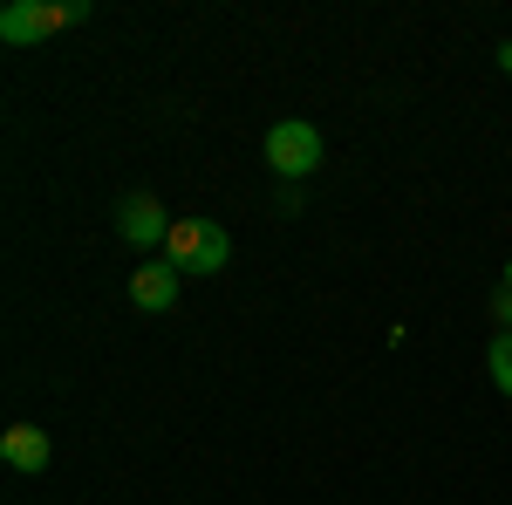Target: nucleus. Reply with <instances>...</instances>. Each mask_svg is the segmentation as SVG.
Returning <instances> with one entry per match:
<instances>
[{"label":"nucleus","instance_id":"f257e3e1","mask_svg":"<svg viewBox=\"0 0 512 505\" xmlns=\"http://www.w3.org/2000/svg\"><path fill=\"white\" fill-rule=\"evenodd\" d=\"M164 260L178 273H219L233 260V239L219 219H171V239H164Z\"/></svg>","mask_w":512,"mask_h":505},{"label":"nucleus","instance_id":"f03ea898","mask_svg":"<svg viewBox=\"0 0 512 505\" xmlns=\"http://www.w3.org/2000/svg\"><path fill=\"white\" fill-rule=\"evenodd\" d=\"M82 14V0H14V7H0V41L7 48H28V41H48V35H62V28H76Z\"/></svg>","mask_w":512,"mask_h":505},{"label":"nucleus","instance_id":"7ed1b4c3","mask_svg":"<svg viewBox=\"0 0 512 505\" xmlns=\"http://www.w3.org/2000/svg\"><path fill=\"white\" fill-rule=\"evenodd\" d=\"M267 164H274L280 178H308L321 164V130L301 117H280L274 130H267Z\"/></svg>","mask_w":512,"mask_h":505},{"label":"nucleus","instance_id":"20e7f679","mask_svg":"<svg viewBox=\"0 0 512 505\" xmlns=\"http://www.w3.org/2000/svg\"><path fill=\"white\" fill-rule=\"evenodd\" d=\"M117 233L130 239V246H164V239H171V219H164L158 198L130 192V198H123V212H117Z\"/></svg>","mask_w":512,"mask_h":505},{"label":"nucleus","instance_id":"39448f33","mask_svg":"<svg viewBox=\"0 0 512 505\" xmlns=\"http://www.w3.org/2000/svg\"><path fill=\"white\" fill-rule=\"evenodd\" d=\"M178 280H185V273L171 267V260H144V267L130 273V301H137L144 314H164L171 301H178Z\"/></svg>","mask_w":512,"mask_h":505},{"label":"nucleus","instance_id":"423d86ee","mask_svg":"<svg viewBox=\"0 0 512 505\" xmlns=\"http://www.w3.org/2000/svg\"><path fill=\"white\" fill-rule=\"evenodd\" d=\"M48 451H55V444H48L41 424H7V437H0V458L14 471H48Z\"/></svg>","mask_w":512,"mask_h":505},{"label":"nucleus","instance_id":"0eeeda50","mask_svg":"<svg viewBox=\"0 0 512 505\" xmlns=\"http://www.w3.org/2000/svg\"><path fill=\"white\" fill-rule=\"evenodd\" d=\"M485 369H492V383H499V389L512 396V328L499 335V342H492V355H485Z\"/></svg>","mask_w":512,"mask_h":505},{"label":"nucleus","instance_id":"6e6552de","mask_svg":"<svg viewBox=\"0 0 512 505\" xmlns=\"http://www.w3.org/2000/svg\"><path fill=\"white\" fill-rule=\"evenodd\" d=\"M492 308H499V321H512V287L499 294V301H492Z\"/></svg>","mask_w":512,"mask_h":505},{"label":"nucleus","instance_id":"1a4fd4ad","mask_svg":"<svg viewBox=\"0 0 512 505\" xmlns=\"http://www.w3.org/2000/svg\"><path fill=\"white\" fill-rule=\"evenodd\" d=\"M506 287H512V267H506Z\"/></svg>","mask_w":512,"mask_h":505}]
</instances>
